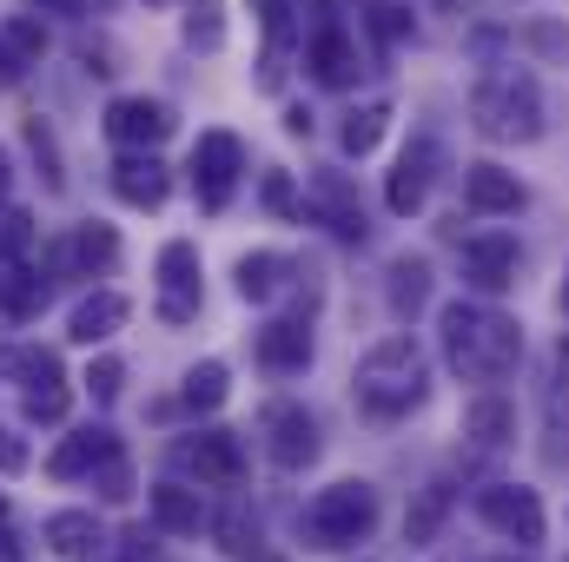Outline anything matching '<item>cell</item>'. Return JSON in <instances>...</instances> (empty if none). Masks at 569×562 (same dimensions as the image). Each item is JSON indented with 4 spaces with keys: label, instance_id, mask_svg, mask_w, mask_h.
<instances>
[{
    "label": "cell",
    "instance_id": "cb8c5ba5",
    "mask_svg": "<svg viewBox=\"0 0 569 562\" xmlns=\"http://www.w3.org/2000/svg\"><path fill=\"white\" fill-rule=\"evenodd\" d=\"M385 127H391V107H385V100H365V107H351V113H345V127H338V145H345L351 159H365L371 145L385 140Z\"/></svg>",
    "mask_w": 569,
    "mask_h": 562
},
{
    "label": "cell",
    "instance_id": "6da1fadb",
    "mask_svg": "<svg viewBox=\"0 0 569 562\" xmlns=\"http://www.w3.org/2000/svg\"><path fill=\"white\" fill-rule=\"evenodd\" d=\"M437 331H443V364H450L463 384H497V378H510L517 358H523L517 318H503V311H490V304H470V298L443 304V311H437Z\"/></svg>",
    "mask_w": 569,
    "mask_h": 562
},
{
    "label": "cell",
    "instance_id": "74e56055",
    "mask_svg": "<svg viewBox=\"0 0 569 562\" xmlns=\"http://www.w3.org/2000/svg\"><path fill=\"white\" fill-rule=\"evenodd\" d=\"M27 145H33V152H40V172H47V185H53V192H60V185H67V179H60V152H53V133H47V127H40V120H33V127H27Z\"/></svg>",
    "mask_w": 569,
    "mask_h": 562
},
{
    "label": "cell",
    "instance_id": "f35d334b",
    "mask_svg": "<svg viewBox=\"0 0 569 562\" xmlns=\"http://www.w3.org/2000/svg\"><path fill=\"white\" fill-rule=\"evenodd\" d=\"M113 562H152V530H146V523L120 530V550H113Z\"/></svg>",
    "mask_w": 569,
    "mask_h": 562
},
{
    "label": "cell",
    "instance_id": "4316f807",
    "mask_svg": "<svg viewBox=\"0 0 569 562\" xmlns=\"http://www.w3.org/2000/svg\"><path fill=\"white\" fill-rule=\"evenodd\" d=\"M425 298H430V265L425 259H398V265H391V311H398V318H418Z\"/></svg>",
    "mask_w": 569,
    "mask_h": 562
},
{
    "label": "cell",
    "instance_id": "30bf717a",
    "mask_svg": "<svg viewBox=\"0 0 569 562\" xmlns=\"http://www.w3.org/2000/svg\"><path fill=\"white\" fill-rule=\"evenodd\" d=\"M159 318L166 324H192L199 318V252L186 239H172L159 252Z\"/></svg>",
    "mask_w": 569,
    "mask_h": 562
},
{
    "label": "cell",
    "instance_id": "d4e9b609",
    "mask_svg": "<svg viewBox=\"0 0 569 562\" xmlns=\"http://www.w3.org/2000/svg\"><path fill=\"white\" fill-rule=\"evenodd\" d=\"M47 298H53V279H47V272H33V265L0 284V311H7V318H40V311H47Z\"/></svg>",
    "mask_w": 569,
    "mask_h": 562
},
{
    "label": "cell",
    "instance_id": "ac0fdd59",
    "mask_svg": "<svg viewBox=\"0 0 569 562\" xmlns=\"http://www.w3.org/2000/svg\"><path fill=\"white\" fill-rule=\"evenodd\" d=\"M113 192L127 199V205H166V192H172V172L152 159V152H127V159H113Z\"/></svg>",
    "mask_w": 569,
    "mask_h": 562
},
{
    "label": "cell",
    "instance_id": "ba28073f",
    "mask_svg": "<svg viewBox=\"0 0 569 562\" xmlns=\"http://www.w3.org/2000/svg\"><path fill=\"white\" fill-rule=\"evenodd\" d=\"M239 172H246V145L232 140V133H199V145H192V185H199V199L212 212L232 199Z\"/></svg>",
    "mask_w": 569,
    "mask_h": 562
},
{
    "label": "cell",
    "instance_id": "2e32d148",
    "mask_svg": "<svg viewBox=\"0 0 569 562\" xmlns=\"http://www.w3.org/2000/svg\"><path fill=\"white\" fill-rule=\"evenodd\" d=\"M463 284H477V291H510V284H517V239H503V232L463 239Z\"/></svg>",
    "mask_w": 569,
    "mask_h": 562
},
{
    "label": "cell",
    "instance_id": "3957f363",
    "mask_svg": "<svg viewBox=\"0 0 569 562\" xmlns=\"http://www.w3.org/2000/svg\"><path fill=\"white\" fill-rule=\"evenodd\" d=\"M470 120H477V133L510 140V145L543 140V87H537L523 67H497V73L477 80V93H470Z\"/></svg>",
    "mask_w": 569,
    "mask_h": 562
},
{
    "label": "cell",
    "instance_id": "5b68a950",
    "mask_svg": "<svg viewBox=\"0 0 569 562\" xmlns=\"http://www.w3.org/2000/svg\"><path fill=\"white\" fill-rule=\"evenodd\" d=\"M0 378H13L20 384V411L33 423H60L67 418V371H60V358L53 351H40V344H20V351H0Z\"/></svg>",
    "mask_w": 569,
    "mask_h": 562
},
{
    "label": "cell",
    "instance_id": "9c48e42d",
    "mask_svg": "<svg viewBox=\"0 0 569 562\" xmlns=\"http://www.w3.org/2000/svg\"><path fill=\"white\" fill-rule=\"evenodd\" d=\"M437 165H443V152H437V140H411L405 152H398V165H391V179H385V205H391L398 219L425 212L430 185H437Z\"/></svg>",
    "mask_w": 569,
    "mask_h": 562
},
{
    "label": "cell",
    "instance_id": "ab89813d",
    "mask_svg": "<svg viewBox=\"0 0 569 562\" xmlns=\"http://www.w3.org/2000/svg\"><path fill=\"white\" fill-rule=\"evenodd\" d=\"M266 205H272V212H298L305 199L291 192V179H284V172H266Z\"/></svg>",
    "mask_w": 569,
    "mask_h": 562
},
{
    "label": "cell",
    "instance_id": "d590c367",
    "mask_svg": "<svg viewBox=\"0 0 569 562\" xmlns=\"http://www.w3.org/2000/svg\"><path fill=\"white\" fill-rule=\"evenodd\" d=\"M20 60H33V53H47V33H40V20H7V33H0Z\"/></svg>",
    "mask_w": 569,
    "mask_h": 562
},
{
    "label": "cell",
    "instance_id": "ffe728a7",
    "mask_svg": "<svg viewBox=\"0 0 569 562\" xmlns=\"http://www.w3.org/2000/svg\"><path fill=\"white\" fill-rule=\"evenodd\" d=\"M259 364L279 371V378L305 371V364H311V331H305L298 318H272V324L259 331Z\"/></svg>",
    "mask_w": 569,
    "mask_h": 562
},
{
    "label": "cell",
    "instance_id": "4fadbf2b",
    "mask_svg": "<svg viewBox=\"0 0 569 562\" xmlns=\"http://www.w3.org/2000/svg\"><path fill=\"white\" fill-rule=\"evenodd\" d=\"M523 179L517 172H503V165H490V159H477V165H463V205L470 212H483V219H510V212H523Z\"/></svg>",
    "mask_w": 569,
    "mask_h": 562
},
{
    "label": "cell",
    "instance_id": "52a82bcc",
    "mask_svg": "<svg viewBox=\"0 0 569 562\" xmlns=\"http://www.w3.org/2000/svg\"><path fill=\"white\" fill-rule=\"evenodd\" d=\"M305 212L331 232V239H365L371 225H365V205H358V185L345 179V172H318L311 185H305Z\"/></svg>",
    "mask_w": 569,
    "mask_h": 562
},
{
    "label": "cell",
    "instance_id": "83f0119b",
    "mask_svg": "<svg viewBox=\"0 0 569 562\" xmlns=\"http://www.w3.org/2000/svg\"><path fill=\"white\" fill-rule=\"evenodd\" d=\"M67 259H73V265H87V272H107V265L120 259L113 225H80V232H73V245H67Z\"/></svg>",
    "mask_w": 569,
    "mask_h": 562
},
{
    "label": "cell",
    "instance_id": "e0dca14e",
    "mask_svg": "<svg viewBox=\"0 0 569 562\" xmlns=\"http://www.w3.org/2000/svg\"><path fill=\"white\" fill-rule=\"evenodd\" d=\"M47 550L67 562H100L107 556V530L93 523V510H53L47 516Z\"/></svg>",
    "mask_w": 569,
    "mask_h": 562
},
{
    "label": "cell",
    "instance_id": "9a60e30c",
    "mask_svg": "<svg viewBox=\"0 0 569 562\" xmlns=\"http://www.w3.org/2000/svg\"><path fill=\"white\" fill-rule=\"evenodd\" d=\"M107 140H120L127 152H152L159 140H172V113L159 100H113L107 107Z\"/></svg>",
    "mask_w": 569,
    "mask_h": 562
},
{
    "label": "cell",
    "instance_id": "d6a6232c",
    "mask_svg": "<svg viewBox=\"0 0 569 562\" xmlns=\"http://www.w3.org/2000/svg\"><path fill=\"white\" fill-rule=\"evenodd\" d=\"M365 20H371V33H378L385 47L411 33V13H405V7H391V0H371V7H365Z\"/></svg>",
    "mask_w": 569,
    "mask_h": 562
},
{
    "label": "cell",
    "instance_id": "7c38bea8",
    "mask_svg": "<svg viewBox=\"0 0 569 562\" xmlns=\"http://www.w3.org/2000/svg\"><path fill=\"white\" fill-rule=\"evenodd\" d=\"M266 450H272L279 470H305L318 456V423H311V411L305 404H272L266 411Z\"/></svg>",
    "mask_w": 569,
    "mask_h": 562
},
{
    "label": "cell",
    "instance_id": "d6986e66",
    "mask_svg": "<svg viewBox=\"0 0 569 562\" xmlns=\"http://www.w3.org/2000/svg\"><path fill=\"white\" fill-rule=\"evenodd\" d=\"M113 450H120V436L93 423V430H73V436H67V443H60V450L47 456V470H53L60 483H73V476H93V470H100V463H107Z\"/></svg>",
    "mask_w": 569,
    "mask_h": 562
},
{
    "label": "cell",
    "instance_id": "bcb514c9",
    "mask_svg": "<svg viewBox=\"0 0 569 562\" xmlns=\"http://www.w3.org/2000/svg\"><path fill=\"white\" fill-rule=\"evenodd\" d=\"M563 311H569V272H563Z\"/></svg>",
    "mask_w": 569,
    "mask_h": 562
},
{
    "label": "cell",
    "instance_id": "f546056e",
    "mask_svg": "<svg viewBox=\"0 0 569 562\" xmlns=\"http://www.w3.org/2000/svg\"><path fill=\"white\" fill-rule=\"evenodd\" d=\"M27 245H33V219L7 212L0 219V284L13 279V272H27Z\"/></svg>",
    "mask_w": 569,
    "mask_h": 562
},
{
    "label": "cell",
    "instance_id": "60d3db41",
    "mask_svg": "<svg viewBox=\"0 0 569 562\" xmlns=\"http://www.w3.org/2000/svg\"><path fill=\"white\" fill-rule=\"evenodd\" d=\"M20 470H27V443L0 423V476H20Z\"/></svg>",
    "mask_w": 569,
    "mask_h": 562
},
{
    "label": "cell",
    "instance_id": "7a4b0ae2",
    "mask_svg": "<svg viewBox=\"0 0 569 562\" xmlns=\"http://www.w3.org/2000/svg\"><path fill=\"white\" fill-rule=\"evenodd\" d=\"M351 391H358V411H365V418H411L430 391L425 351H418L411 338L371 344L365 364H358V378H351Z\"/></svg>",
    "mask_w": 569,
    "mask_h": 562
},
{
    "label": "cell",
    "instance_id": "7bdbcfd3",
    "mask_svg": "<svg viewBox=\"0 0 569 562\" xmlns=\"http://www.w3.org/2000/svg\"><path fill=\"white\" fill-rule=\"evenodd\" d=\"M20 67H27V60H20V53H13V47H7V40H0V87H7V80H13V73H20Z\"/></svg>",
    "mask_w": 569,
    "mask_h": 562
},
{
    "label": "cell",
    "instance_id": "ee69618b",
    "mask_svg": "<svg viewBox=\"0 0 569 562\" xmlns=\"http://www.w3.org/2000/svg\"><path fill=\"white\" fill-rule=\"evenodd\" d=\"M40 13H87V0H33Z\"/></svg>",
    "mask_w": 569,
    "mask_h": 562
},
{
    "label": "cell",
    "instance_id": "7dc6e473",
    "mask_svg": "<svg viewBox=\"0 0 569 562\" xmlns=\"http://www.w3.org/2000/svg\"><path fill=\"white\" fill-rule=\"evenodd\" d=\"M443 7H457V0H443Z\"/></svg>",
    "mask_w": 569,
    "mask_h": 562
},
{
    "label": "cell",
    "instance_id": "8fae6325",
    "mask_svg": "<svg viewBox=\"0 0 569 562\" xmlns=\"http://www.w3.org/2000/svg\"><path fill=\"white\" fill-rule=\"evenodd\" d=\"M172 456H179V470H192L199 483H239V476H246V450H239L232 430H199V436H186Z\"/></svg>",
    "mask_w": 569,
    "mask_h": 562
},
{
    "label": "cell",
    "instance_id": "8992f818",
    "mask_svg": "<svg viewBox=\"0 0 569 562\" xmlns=\"http://www.w3.org/2000/svg\"><path fill=\"white\" fill-rule=\"evenodd\" d=\"M477 516L503 536V543H543V496L530 490V483H490V490H477Z\"/></svg>",
    "mask_w": 569,
    "mask_h": 562
},
{
    "label": "cell",
    "instance_id": "b9f144b4",
    "mask_svg": "<svg viewBox=\"0 0 569 562\" xmlns=\"http://www.w3.org/2000/svg\"><path fill=\"white\" fill-rule=\"evenodd\" d=\"M0 562H20V530H13V510L0 503Z\"/></svg>",
    "mask_w": 569,
    "mask_h": 562
},
{
    "label": "cell",
    "instance_id": "f1b7e54d",
    "mask_svg": "<svg viewBox=\"0 0 569 562\" xmlns=\"http://www.w3.org/2000/svg\"><path fill=\"white\" fill-rule=\"evenodd\" d=\"M226 398H232L226 364H192V371H186V404H192V411H219Z\"/></svg>",
    "mask_w": 569,
    "mask_h": 562
},
{
    "label": "cell",
    "instance_id": "4dcf8cb0",
    "mask_svg": "<svg viewBox=\"0 0 569 562\" xmlns=\"http://www.w3.org/2000/svg\"><path fill=\"white\" fill-rule=\"evenodd\" d=\"M186 40L206 47V53L226 47V7H219V0H192V7H186Z\"/></svg>",
    "mask_w": 569,
    "mask_h": 562
},
{
    "label": "cell",
    "instance_id": "f6af8a7d",
    "mask_svg": "<svg viewBox=\"0 0 569 562\" xmlns=\"http://www.w3.org/2000/svg\"><path fill=\"white\" fill-rule=\"evenodd\" d=\"M7 192H13V165H7V152H0V205H7Z\"/></svg>",
    "mask_w": 569,
    "mask_h": 562
},
{
    "label": "cell",
    "instance_id": "1f68e13d",
    "mask_svg": "<svg viewBox=\"0 0 569 562\" xmlns=\"http://www.w3.org/2000/svg\"><path fill=\"white\" fill-rule=\"evenodd\" d=\"M219 550H226V556H259V523H252L246 510H226V516H219Z\"/></svg>",
    "mask_w": 569,
    "mask_h": 562
},
{
    "label": "cell",
    "instance_id": "836d02e7",
    "mask_svg": "<svg viewBox=\"0 0 569 562\" xmlns=\"http://www.w3.org/2000/svg\"><path fill=\"white\" fill-rule=\"evenodd\" d=\"M443 510H450V490H443V483H430L425 503H418V510H411V523H405V530H411V543H425L430 530H437V516H443Z\"/></svg>",
    "mask_w": 569,
    "mask_h": 562
},
{
    "label": "cell",
    "instance_id": "603a6c76",
    "mask_svg": "<svg viewBox=\"0 0 569 562\" xmlns=\"http://www.w3.org/2000/svg\"><path fill=\"white\" fill-rule=\"evenodd\" d=\"M463 436H477L483 450H503V443L517 436V411H510L503 398H477V404L463 411Z\"/></svg>",
    "mask_w": 569,
    "mask_h": 562
},
{
    "label": "cell",
    "instance_id": "484cf974",
    "mask_svg": "<svg viewBox=\"0 0 569 562\" xmlns=\"http://www.w3.org/2000/svg\"><path fill=\"white\" fill-rule=\"evenodd\" d=\"M284 272H291V265H284L279 252H252V259H239V298H252V304L279 298Z\"/></svg>",
    "mask_w": 569,
    "mask_h": 562
},
{
    "label": "cell",
    "instance_id": "7402d4cb",
    "mask_svg": "<svg viewBox=\"0 0 569 562\" xmlns=\"http://www.w3.org/2000/svg\"><path fill=\"white\" fill-rule=\"evenodd\" d=\"M152 523L172 530V536H199V523H206V496L186 490V483H152Z\"/></svg>",
    "mask_w": 569,
    "mask_h": 562
},
{
    "label": "cell",
    "instance_id": "277c9868",
    "mask_svg": "<svg viewBox=\"0 0 569 562\" xmlns=\"http://www.w3.org/2000/svg\"><path fill=\"white\" fill-rule=\"evenodd\" d=\"M378 523V490L371 483H331L305 503V543L311 550H351Z\"/></svg>",
    "mask_w": 569,
    "mask_h": 562
},
{
    "label": "cell",
    "instance_id": "8d00e7d4",
    "mask_svg": "<svg viewBox=\"0 0 569 562\" xmlns=\"http://www.w3.org/2000/svg\"><path fill=\"white\" fill-rule=\"evenodd\" d=\"M87 384H93V398H100V404H113V398H120V384H127V364H120V358H100V364L87 371Z\"/></svg>",
    "mask_w": 569,
    "mask_h": 562
},
{
    "label": "cell",
    "instance_id": "5bb4252c",
    "mask_svg": "<svg viewBox=\"0 0 569 562\" xmlns=\"http://www.w3.org/2000/svg\"><path fill=\"white\" fill-rule=\"evenodd\" d=\"M305 67H311V80L318 87H351L365 67H358V40L338 27V20H318V33H311V47H305Z\"/></svg>",
    "mask_w": 569,
    "mask_h": 562
},
{
    "label": "cell",
    "instance_id": "e575fe53",
    "mask_svg": "<svg viewBox=\"0 0 569 562\" xmlns=\"http://www.w3.org/2000/svg\"><path fill=\"white\" fill-rule=\"evenodd\" d=\"M93 476H100V496H107V503L133 496V470H127V450H113V456H107V463H100Z\"/></svg>",
    "mask_w": 569,
    "mask_h": 562
},
{
    "label": "cell",
    "instance_id": "44dd1931",
    "mask_svg": "<svg viewBox=\"0 0 569 562\" xmlns=\"http://www.w3.org/2000/svg\"><path fill=\"white\" fill-rule=\"evenodd\" d=\"M127 311H133V304H127L120 291H93V298H80V304H73L67 338H73V344H100V338H113V331L127 324Z\"/></svg>",
    "mask_w": 569,
    "mask_h": 562
}]
</instances>
